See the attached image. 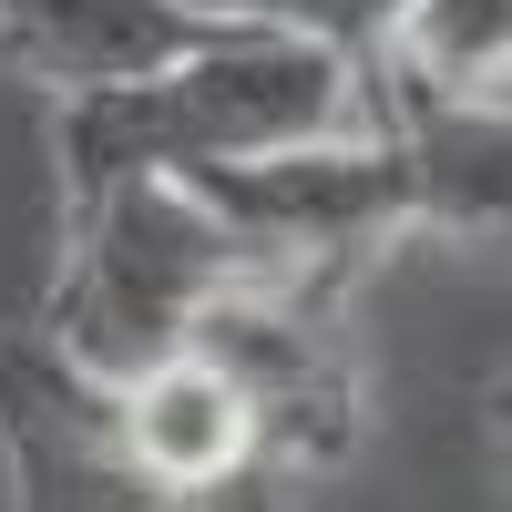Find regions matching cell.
<instances>
[{
    "instance_id": "1",
    "label": "cell",
    "mask_w": 512,
    "mask_h": 512,
    "mask_svg": "<svg viewBox=\"0 0 512 512\" xmlns=\"http://www.w3.org/2000/svg\"><path fill=\"white\" fill-rule=\"evenodd\" d=\"M359 123V72L308 31H216L205 52L164 62L144 82H103V93L52 103V185L62 226L93 216L123 185H185L205 164H246L277 144H318Z\"/></svg>"
},
{
    "instance_id": "2",
    "label": "cell",
    "mask_w": 512,
    "mask_h": 512,
    "mask_svg": "<svg viewBox=\"0 0 512 512\" xmlns=\"http://www.w3.org/2000/svg\"><path fill=\"white\" fill-rule=\"evenodd\" d=\"M236 277H267V256H256L216 205L195 185H123L103 195L93 216L62 226V267H52V297H41V338L93 369L103 390H123L134 369L175 359L185 328L205 297H226Z\"/></svg>"
},
{
    "instance_id": "3",
    "label": "cell",
    "mask_w": 512,
    "mask_h": 512,
    "mask_svg": "<svg viewBox=\"0 0 512 512\" xmlns=\"http://www.w3.org/2000/svg\"><path fill=\"white\" fill-rule=\"evenodd\" d=\"M349 287L338 277H236L226 297H205L185 349L246 400V431L256 461L287 482V472H328V461L359 451V349H349Z\"/></svg>"
},
{
    "instance_id": "4",
    "label": "cell",
    "mask_w": 512,
    "mask_h": 512,
    "mask_svg": "<svg viewBox=\"0 0 512 512\" xmlns=\"http://www.w3.org/2000/svg\"><path fill=\"white\" fill-rule=\"evenodd\" d=\"M0 461H11V512H175L123 451V400L41 328L0 338Z\"/></svg>"
},
{
    "instance_id": "5",
    "label": "cell",
    "mask_w": 512,
    "mask_h": 512,
    "mask_svg": "<svg viewBox=\"0 0 512 512\" xmlns=\"http://www.w3.org/2000/svg\"><path fill=\"white\" fill-rule=\"evenodd\" d=\"M113 400H123V451L144 461V482L175 502V512H267V482L277 472L256 461L246 400L195 349L134 369Z\"/></svg>"
},
{
    "instance_id": "6",
    "label": "cell",
    "mask_w": 512,
    "mask_h": 512,
    "mask_svg": "<svg viewBox=\"0 0 512 512\" xmlns=\"http://www.w3.org/2000/svg\"><path fill=\"white\" fill-rule=\"evenodd\" d=\"M349 72H359V123H379V113H502L512 0H400Z\"/></svg>"
},
{
    "instance_id": "7",
    "label": "cell",
    "mask_w": 512,
    "mask_h": 512,
    "mask_svg": "<svg viewBox=\"0 0 512 512\" xmlns=\"http://www.w3.org/2000/svg\"><path fill=\"white\" fill-rule=\"evenodd\" d=\"M236 21H205L185 0H0V52H11L41 93H103V82H144L164 62L205 52Z\"/></svg>"
},
{
    "instance_id": "8",
    "label": "cell",
    "mask_w": 512,
    "mask_h": 512,
    "mask_svg": "<svg viewBox=\"0 0 512 512\" xmlns=\"http://www.w3.org/2000/svg\"><path fill=\"white\" fill-rule=\"evenodd\" d=\"M185 11L236 21V31H308V41H328V52H349V62H359L400 0H185Z\"/></svg>"
}]
</instances>
